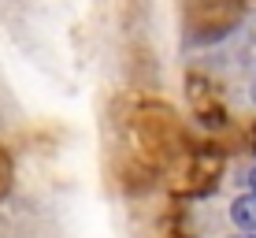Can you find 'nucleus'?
<instances>
[{
    "label": "nucleus",
    "mask_w": 256,
    "mask_h": 238,
    "mask_svg": "<svg viewBox=\"0 0 256 238\" xmlns=\"http://www.w3.org/2000/svg\"><path fill=\"white\" fill-rule=\"evenodd\" d=\"M230 219L242 227V231H256V190H252V193H242V197H234Z\"/></svg>",
    "instance_id": "nucleus-1"
},
{
    "label": "nucleus",
    "mask_w": 256,
    "mask_h": 238,
    "mask_svg": "<svg viewBox=\"0 0 256 238\" xmlns=\"http://www.w3.org/2000/svg\"><path fill=\"white\" fill-rule=\"evenodd\" d=\"M249 186L256 190V167H252V171H249Z\"/></svg>",
    "instance_id": "nucleus-2"
},
{
    "label": "nucleus",
    "mask_w": 256,
    "mask_h": 238,
    "mask_svg": "<svg viewBox=\"0 0 256 238\" xmlns=\"http://www.w3.org/2000/svg\"><path fill=\"white\" fill-rule=\"evenodd\" d=\"M238 238H256V234H238Z\"/></svg>",
    "instance_id": "nucleus-3"
}]
</instances>
